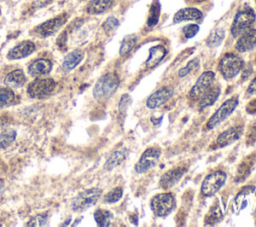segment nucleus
<instances>
[{"label": "nucleus", "mask_w": 256, "mask_h": 227, "mask_svg": "<svg viewBox=\"0 0 256 227\" xmlns=\"http://www.w3.org/2000/svg\"><path fill=\"white\" fill-rule=\"evenodd\" d=\"M114 0H90L86 6V12L92 15L101 14L110 8Z\"/></svg>", "instance_id": "23"}, {"label": "nucleus", "mask_w": 256, "mask_h": 227, "mask_svg": "<svg viewBox=\"0 0 256 227\" xmlns=\"http://www.w3.org/2000/svg\"><path fill=\"white\" fill-rule=\"evenodd\" d=\"M224 36H225V32H224L223 29H221V28L215 29L208 36L207 45L209 47H217L222 42V40L224 39Z\"/></svg>", "instance_id": "29"}, {"label": "nucleus", "mask_w": 256, "mask_h": 227, "mask_svg": "<svg viewBox=\"0 0 256 227\" xmlns=\"http://www.w3.org/2000/svg\"><path fill=\"white\" fill-rule=\"evenodd\" d=\"M16 130L12 128H7L0 132V150L8 148L16 139Z\"/></svg>", "instance_id": "27"}, {"label": "nucleus", "mask_w": 256, "mask_h": 227, "mask_svg": "<svg viewBox=\"0 0 256 227\" xmlns=\"http://www.w3.org/2000/svg\"><path fill=\"white\" fill-rule=\"evenodd\" d=\"M238 105V97L233 96L223 102V104L216 110V112L209 118V120L206 123L207 129H212L216 127L218 124L223 122L225 119H227L235 110V108Z\"/></svg>", "instance_id": "8"}, {"label": "nucleus", "mask_w": 256, "mask_h": 227, "mask_svg": "<svg viewBox=\"0 0 256 227\" xmlns=\"http://www.w3.org/2000/svg\"><path fill=\"white\" fill-rule=\"evenodd\" d=\"M83 59V52L80 49L73 50L72 52L68 53L62 62V67L65 71L73 70Z\"/></svg>", "instance_id": "21"}, {"label": "nucleus", "mask_w": 256, "mask_h": 227, "mask_svg": "<svg viewBox=\"0 0 256 227\" xmlns=\"http://www.w3.org/2000/svg\"><path fill=\"white\" fill-rule=\"evenodd\" d=\"M119 86V78L116 73L109 72L102 75L96 82L93 88V97L98 102H103L109 99Z\"/></svg>", "instance_id": "1"}, {"label": "nucleus", "mask_w": 256, "mask_h": 227, "mask_svg": "<svg viewBox=\"0 0 256 227\" xmlns=\"http://www.w3.org/2000/svg\"><path fill=\"white\" fill-rule=\"evenodd\" d=\"M246 141L247 144H253L256 141V125H251L250 128L247 131V136H246Z\"/></svg>", "instance_id": "39"}, {"label": "nucleus", "mask_w": 256, "mask_h": 227, "mask_svg": "<svg viewBox=\"0 0 256 227\" xmlns=\"http://www.w3.org/2000/svg\"><path fill=\"white\" fill-rule=\"evenodd\" d=\"M113 218V214L106 209H97L94 212V219L98 226L107 227L111 224Z\"/></svg>", "instance_id": "26"}, {"label": "nucleus", "mask_w": 256, "mask_h": 227, "mask_svg": "<svg viewBox=\"0 0 256 227\" xmlns=\"http://www.w3.org/2000/svg\"><path fill=\"white\" fill-rule=\"evenodd\" d=\"M215 73L212 71H205L203 72L199 78L197 79L194 86L191 88L189 92V96L193 100H199L205 92H207L214 82Z\"/></svg>", "instance_id": "11"}, {"label": "nucleus", "mask_w": 256, "mask_h": 227, "mask_svg": "<svg viewBox=\"0 0 256 227\" xmlns=\"http://www.w3.org/2000/svg\"><path fill=\"white\" fill-rule=\"evenodd\" d=\"M36 49L34 42L30 40H25L11 48L7 53V58L9 60H18L25 58L32 54Z\"/></svg>", "instance_id": "12"}, {"label": "nucleus", "mask_w": 256, "mask_h": 227, "mask_svg": "<svg viewBox=\"0 0 256 227\" xmlns=\"http://www.w3.org/2000/svg\"><path fill=\"white\" fill-rule=\"evenodd\" d=\"M187 168L186 167H176L174 169L168 170L166 173H164L160 178V186L163 189H170L173 187L178 181L184 176L186 173Z\"/></svg>", "instance_id": "14"}, {"label": "nucleus", "mask_w": 256, "mask_h": 227, "mask_svg": "<svg viewBox=\"0 0 256 227\" xmlns=\"http://www.w3.org/2000/svg\"><path fill=\"white\" fill-rule=\"evenodd\" d=\"M136 41H137V37L136 35L134 34H129V35H126L122 42H121V45H120V50H119V53L121 56H125L127 55L135 46L136 44Z\"/></svg>", "instance_id": "28"}, {"label": "nucleus", "mask_w": 256, "mask_h": 227, "mask_svg": "<svg viewBox=\"0 0 256 227\" xmlns=\"http://www.w3.org/2000/svg\"><path fill=\"white\" fill-rule=\"evenodd\" d=\"M255 1H256V0H255Z\"/></svg>", "instance_id": "44"}, {"label": "nucleus", "mask_w": 256, "mask_h": 227, "mask_svg": "<svg viewBox=\"0 0 256 227\" xmlns=\"http://www.w3.org/2000/svg\"><path fill=\"white\" fill-rule=\"evenodd\" d=\"M56 88L52 78H36L27 87V94L33 99H43L49 96Z\"/></svg>", "instance_id": "5"}, {"label": "nucleus", "mask_w": 256, "mask_h": 227, "mask_svg": "<svg viewBox=\"0 0 256 227\" xmlns=\"http://www.w3.org/2000/svg\"><path fill=\"white\" fill-rule=\"evenodd\" d=\"M227 175L225 172L221 170L213 171L212 173L208 174L202 182L201 185V193L206 197L213 196L217 193L221 187L224 185L226 181Z\"/></svg>", "instance_id": "7"}, {"label": "nucleus", "mask_w": 256, "mask_h": 227, "mask_svg": "<svg viewBox=\"0 0 256 227\" xmlns=\"http://www.w3.org/2000/svg\"><path fill=\"white\" fill-rule=\"evenodd\" d=\"M200 18H202V12L199 9L188 7V8H183L178 10L173 17V22L179 23V22L188 21V20H198Z\"/></svg>", "instance_id": "19"}, {"label": "nucleus", "mask_w": 256, "mask_h": 227, "mask_svg": "<svg viewBox=\"0 0 256 227\" xmlns=\"http://www.w3.org/2000/svg\"><path fill=\"white\" fill-rule=\"evenodd\" d=\"M176 206L175 197L170 192L159 193L155 195L150 202L153 213L158 217H165L170 214Z\"/></svg>", "instance_id": "3"}, {"label": "nucleus", "mask_w": 256, "mask_h": 227, "mask_svg": "<svg viewBox=\"0 0 256 227\" xmlns=\"http://www.w3.org/2000/svg\"><path fill=\"white\" fill-rule=\"evenodd\" d=\"M127 156H128V150H126V149L115 150L107 158V160L104 164V167L108 170H111V169L117 167L118 165H120L127 158Z\"/></svg>", "instance_id": "22"}, {"label": "nucleus", "mask_w": 256, "mask_h": 227, "mask_svg": "<svg viewBox=\"0 0 256 227\" xmlns=\"http://www.w3.org/2000/svg\"><path fill=\"white\" fill-rule=\"evenodd\" d=\"M198 67H199V59L198 58H194L191 61H189L186 64V66H184L183 68H181L179 70L178 75H179V77L182 78V77L186 76L187 74H189L190 72H192L193 70H196Z\"/></svg>", "instance_id": "35"}, {"label": "nucleus", "mask_w": 256, "mask_h": 227, "mask_svg": "<svg viewBox=\"0 0 256 227\" xmlns=\"http://www.w3.org/2000/svg\"><path fill=\"white\" fill-rule=\"evenodd\" d=\"M118 25H119L118 19L115 18V17H113V16H110V17H108V18L104 21L102 27H103V29L105 30V32L110 33V32H112V31H114V30L118 27Z\"/></svg>", "instance_id": "37"}, {"label": "nucleus", "mask_w": 256, "mask_h": 227, "mask_svg": "<svg viewBox=\"0 0 256 227\" xmlns=\"http://www.w3.org/2000/svg\"><path fill=\"white\" fill-rule=\"evenodd\" d=\"M160 155H161V151L158 148L150 147L146 149L140 156L137 163L135 164V167H134L135 171L139 174L147 172L157 164L160 158Z\"/></svg>", "instance_id": "10"}, {"label": "nucleus", "mask_w": 256, "mask_h": 227, "mask_svg": "<svg viewBox=\"0 0 256 227\" xmlns=\"http://www.w3.org/2000/svg\"><path fill=\"white\" fill-rule=\"evenodd\" d=\"M252 155L247 157V159H245L238 167V177H237V181H240V180H243L245 179L249 173H250V170H251V166H252Z\"/></svg>", "instance_id": "31"}, {"label": "nucleus", "mask_w": 256, "mask_h": 227, "mask_svg": "<svg viewBox=\"0 0 256 227\" xmlns=\"http://www.w3.org/2000/svg\"><path fill=\"white\" fill-rule=\"evenodd\" d=\"M166 53H167L166 48L163 45H157V46L151 47L149 49V55L145 61V65L148 68L155 67L160 61H162Z\"/></svg>", "instance_id": "20"}, {"label": "nucleus", "mask_w": 256, "mask_h": 227, "mask_svg": "<svg viewBox=\"0 0 256 227\" xmlns=\"http://www.w3.org/2000/svg\"><path fill=\"white\" fill-rule=\"evenodd\" d=\"M236 42V49L239 52H247L256 47V29H247Z\"/></svg>", "instance_id": "15"}, {"label": "nucleus", "mask_w": 256, "mask_h": 227, "mask_svg": "<svg viewBox=\"0 0 256 227\" xmlns=\"http://www.w3.org/2000/svg\"><path fill=\"white\" fill-rule=\"evenodd\" d=\"M0 16H1V11H0Z\"/></svg>", "instance_id": "42"}, {"label": "nucleus", "mask_w": 256, "mask_h": 227, "mask_svg": "<svg viewBox=\"0 0 256 227\" xmlns=\"http://www.w3.org/2000/svg\"><path fill=\"white\" fill-rule=\"evenodd\" d=\"M242 59L233 53L225 54L219 61V69L225 79L234 78L242 69Z\"/></svg>", "instance_id": "6"}, {"label": "nucleus", "mask_w": 256, "mask_h": 227, "mask_svg": "<svg viewBox=\"0 0 256 227\" xmlns=\"http://www.w3.org/2000/svg\"><path fill=\"white\" fill-rule=\"evenodd\" d=\"M102 194L99 188H90L80 192L71 202V208L75 212H82L96 204Z\"/></svg>", "instance_id": "4"}, {"label": "nucleus", "mask_w": 256, "mask_h": 227, "mask_svg": "<svg viewBox=\"0 0 256 227\" xmlns=\"http://www.w3.org/2000/svg\"><path fill=\"white\" fill-rule=\"evenodd\" d=\"M220 94V88L218 86L211 87L204 95L199 99V109L203 110L206 107L211 106L218 99Z\"/></svg>", "instance_id": "24"}, {"label": "nucleus", "mask_w": 256, "mask_h": 227, "mask_svg": "<svg viewBox=\"0 0 256 227\" xmlns=\"http://www.w3.org/2000/svg\"><path fill=\"white\" fill-rule=\"evenodd\" d=\"M3 82L6 87L11 89L20 88L26 83V76L21 69L13 70L5 76Z\"/></svg>", "instance_id": "18"}, {"label": "nucleus", "mask_w": 256, "mask_h": 227, "mask_svg": "<svg viewBox=\"0 0 256 227\" xmlns=\"http://www.w3.org/2000/svg\"><path fill=\"white\" fill-rule=\"evenodd\" d=\"M123 194V190L120 187H116L113 188L111 191H109L103 198L104 202L106 203H115L117 201L120 200V198L122 197Z\"/></svg>", "instance_id": "33"}, {"label": "nucleus", "mask_w": 256, "mask_h": 227, "mask_svg": "<svg viewBox=\"0 0 256 227\" xmlns=\"http://www.w3.org/2000/svg\"><path fill=\"white\" fill-rule=\"evenodd\" d=\"M52 70V62L46 58H39L34 60L28 66V73L32 77H41L47 75Z\"/></svg>", "instance_id": "16"}, {"label": "nucleus", "mask_w": 256, "mask_h": 227, "mask_svg": "<svg viewBox=\"0 0 256 227\" xmlns=\"http://www.w3.org/2000/svg\"><path fill=\"white\" fill-rule=\"evenodd\" d=\"M18 102V97L9 87H0V108L14 105Z\"/></svg>", "instance_id": "25"}, {"label": "nucleus", "mask_w": 256, "mask_h": 227, "mask_svg": "<svg viewBox=\"0 0 256 227\" xmlns=\"http://www.w3.org/2000/svg\"><path fill=\"white\" fill-rule=\"evenodd\" d=\"M246 93L248 95H256V77L250 82L249 86L247 87Z\"/></svg>", "instance_id": "41"}, {"label": "nucleus", "mask_w": 256, "mask_h": 227, "mask_svg": "<svg viewBox=\"0 0 256 227\" xmlns=\"http://www.w3.org/2000/svg\"><path fill=\"white\" fill-rule=\"evenodd\" d=\"M132 102V98L130 97V95L128 94H124L121 96L120 98V101H119V106H118V110H119V113L124 116V114L126 113L129 105L131 104Z\"/></svg>", "instance_id": "36"}, {"label": "nucleus", "mask_w": 256, "mask_h": 227, "mask_svg": "<svg viewBox=\"0 0 256 227\" xmlns=\"http://www.w3.org/2000/svg\"><path fill=\"white\" fill-rule=\"evenodd\" d=\"M246 111L249 114H256V98L251 100L247 106H246Z\"/></svg>", "instance_id": "40"}, {"label": "nucleus", "mask_w": 256, "mask_h": 227, "mask_svg": "<svg viewBox=\"0 0 256 227\" xmlns=\"http://www.w3.org/2000/svg\"><path fill=\"white\" fill-rule=\"evenodd\" d=\"M173 94V90L168 87H162L153 92L146 101V106L149 109H155L160 107L165 102H167Z\"/></svg>", "instance_id": "13"}, {"label": "nucleus", "mask_w": 256, "mask_h": 227, "mask_svg": "<svg viewBox=\"0 0 256 227\" xmlns=\"http://www.w3.org/2000/svg\"><path fill=\"white\" fill-rule=\"evenodd\" d=\"M160 15V5L158 0H154V2L151 5L148 19H147V25L148 26H154L158 23Z\"/></svg>", "instance_id": "30"}, {"label": "nucleus", "mask_w": 256, "mask_h": 227, "mask_svg": "<svg viewBox=\"0 0 256 227\" xmlns=\"http://www.w3.org/2000/svg\"><path fill=\"white\" fill-rule=\"evenodd\" d=\"M241 132H242V129L239 127H230L226 129L221 134H219V136L216 138V141H215L216 146L221 148L235 142L241 136Z\"/></svg>", "instance_id": "17"}, {"label": "nucleus", "mask_w": 256, "mask_h": 227, "mask_svg": "<svg viewBox=\"0 0 256 227\" xmlns=\"http://www.w3.org/2000/svg\"><path fill=\"white\" fill-rule=\"evenodd\" d=\"M255 62H256V58H255Z\"/></svg>", "instance_id": "43"}, {"label": "nucleus", "mask_w": 256, "mask_h": 227, "mask_svg": "<svg viewBox=\"0 0 256 227\" xmlns=\"http://www.w3.org/2000/svg\"><path fill=\"white\" fill-rule=\"evenodd\" d=\"M255 21V13L249 6H243L236 13L231 25V34L233 37H238L244 31L250 28Z\"/></svg>", "instance_id": "2"}, {"label": "nucleus", "mask_w": 256, "mask_h": 227, "mask_svg": "<svg viewBox=\"0 0 256 227\" xmlns=\"http://www.w3.org/2000/svg\"><path fill=\"white\" fill-rule=\"evenodd\" d=\"M183 34L184 36L189 39V38H192L194 37L198 31H199V26L197 24H189V25H186L184 28H183Z\"/></svg>", "instance_id": "38"}, {"label": "nucleus", "mask_w": 256, "mask_h": 227, "mask_svg": "<svg viewBox=\"0 0 256 227\" xmlns=\"http://www.w3.org/2000/svg\"><path fill=\"white\" fill-rule=\"evenodd\" d=\"M221 218H222V212H221L220 208L218 207V205H215L208 212V214L205 218V222L207 224H215V223L219 222L221 220Z\"/></svg>", "instance_id": "32"}, {"label": "nucleus", "mask_w": 256, "mask_h": 227, "mask_svg": "<svg viewBox=\"0 0 256 227\" xmlns=\"http://www.w3.org/2000/svg\"><path fill=\"white\" fill-rule=\"evenodd\" d=\"M67 14L64 13V14H61L57 17H54V18H51L43 23H41L40 25L36 26L32 33L35 35V36H38V37H41V38H45V37H48V36H51L53 35L54 33H56L67 21Z\"/></svg>", "instance_id": "9"}, {"label": "nucleus", "mask_w": 256, "mask_h": 227, "mask_svg": "<svg viewBox=\"0 0 256 227\" xmlns=\"http://www.w3.org/2000/svg\"><path fill=\"white\" fill-rule=\"evenodd\" d=\"M48 223V214H38L31 218L25 226H33V227H39V226H45Z\"/></svg>", "instance_id": "34"}]
</instances>
